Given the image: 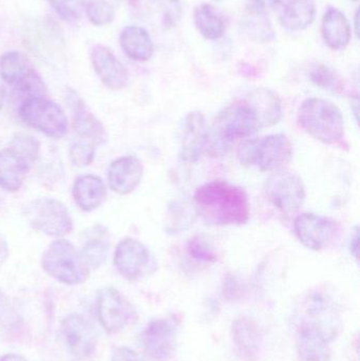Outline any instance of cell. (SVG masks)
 Returning <instances> with one entry per match:
<instances>
[{"mask_svg": "<svg viewBox=\"0 0 360 361\" xmlns=\"http://www.w3.org/2000/svg\"><path fill=\"white\" fill-rule=\"evenodd\" d=\"M0 361H27L23 356L19 355V354H6L0 358Z\"/></svg>", "mask_w": 360, "mask_h": 361, "instance_id": "obj_40", "label": "cell"}, {"mask_svg": "<svg viewBox=\"0 0 360 361\" xmlns=\"http://www.w3.org/2000/svg\"><path fill=\"white\" fill-rule=\"evenodd\" d=\"M359 11H356V14H355V27H356V35L359 36Z\"/></svg>", "mask_w": 360, "mask_h": 361, "instance_id": "obj_42", "label": "cell"}, {"mask_svg": "<svg viewBox=\"0 0 360 361\" xmlns=\"http://www.w3.org/2000/svg\"><path fill=\"white\" fill-rule=\"evenodd\" d=\"M141 343L152 360H169L177 345V326L168 319L151 320L142 332Z\"/></svg>", "mask_w": 360, "mask_h": 361, "instance_id": "obj_13", "label": "cell"}, {"mask_svg": "<svg viewBox=\"0 0 360 361\" xmlns=\"http://www.w3.org/2000/svg\"><path fill=\"white\" fill-rule=\"evenodd\" d=\"M206 127L204 116L201 112L188 114L182 122L180 129L181 158L187 163H196L207 147Z\"/></svg>", "mask_w": 360, "mask_h": 361, "instance_id": "obj_14", "label": "cell"}, {"mask_svg": "<svg viewBox=\"0 0 360 361\" xmlns=\"http://www.w3.org/2000/svg\"><path fill=\"white\" fill-rule=\"evenodd\" d=\"M18 114L25 124L46 137L59 139L67 135L69 123L65 111L44 95L25 99Z\"/></svg>", "mask_w": 360, "mask_h": 361, "instance_id": "obj_6", "label": "cell"}, {"mask_svg": "<svg viewBox=\"0 0 360 361\" xmlns=\"http://www.w3.org/2000/svg\"><path fill=\"white\" fill-rule=\"evenodd\" d=\"M297 352L302 361H329V337L317 326L304 324L298 333Z\"/></svg>", "mask_w": 360, "mask_h": 361, "instance_id": "obj_18", "label": "cell"}, {"mask_svg": "<svg viewBox=\"0 0 360 361\" xmlns=\"http://www.w3.org/2000/svg\"><path fill=\"white\" fill-rule=\"evenodd\" d=\"M55 12L68 23L80 20L86 8V0H48Z\"/></svg>", "mask_w": 360, "mask_h": 361, "instance_id": "obj_32", "label": "cell"}, {"mask_svg": "<svg viewBox=\"0 0 360 361\" xmlns=\"http://www.w3.org/2000/svg\"><path fill=\"white\" fill-rule=\"evenodd\" d=\"M85 11L90 23L97 27L109 25L116 17V11L107 0H90Z\"/></svg>", "mask_w": 360, "mask_h": 361, "instance_id": "obj_30", "label": "cell"}, {"mask_svg": "<svg viewBox=\"0 0 360 361\" xmlns=\"http://www.w3.org/2000/svg\"><path fill=\"white\" fill-rule=\"evenodd\" d=\"M294 229L304 247L317 252L332 243L337 233V225L328 216L306 212L295 219Z\"/></svg>", "mask_w": 360, "mask_h": 361, "instance_id": "obj_11", "label": "cell"}, {"mask_svg": "<svg viewBox=\"0 0 360 361\" xmlns=\"http://www.w3.org/2000/svg\"><path fill=\"white\" fill-rule=\"evenodd\" d=\"M279 21L289 31H302L312 25L316 15L315 0H280Z\"/></svg>", "mask_w": 360, "mask_h": 361, "instance_id": "obj_19", "label": "cell"}, {"mask_svg": "<svg viewBox=\"0 0 360 361\" xmlns=\"http://www.w3.org/2000/svg\"><path fill=\"white\" fill-rule=\"evenodd\" d=\"M61 331L71 355L76 360H88L95 353L97 338L93 326L80 314L71 313L61 322Z\"/></svg>", "mask_w": 360, "mask_h": 361, "instance_id": "obj_12", "label": "cell"}, {"mask_svg": "<svg viewBox=\"0 0 360 361\" xmlns=\"http://www.w3.org/2000/svg\"><path fill=\"white\" fill-rule=\"evenodd\" d=\"M280 0H249V8L254 14L266 15L278 6Z\"/></svg>", "mask_w": 360, "mask_h": 361, "instance_id": "obj_36", "label": "cell"}, {"mask_svg": "<svg viewBox=\"0 0 360 361\" xmlns=\"http://www.w3.org/2000/svg\"><path fill=\"white\" fill-rule=\"evenodd\" d=\"M268 201L285 214L298 212L306 200V188L297 176L287 171H276L266 183Z\"/></svg>", "mask_w": 360, "mask_h": 361, "instance_id": "obj_10", "label": "cell"}, {"mask_svg": "<svg viewBox=\"0 0 360 361\" xmlns=\"http://www.w3.org/2000/svg\"><path fill=\"white\" fill-rule=\"evenodd\" d=\"M97 318L108 333H118L137 322L132 303L116 288L108 286L99 290L97 296Z\"/></svg>", "mask_w": 360, "mask_h": 361, "instance_id": "obj_9", "label": "cell"}, {"mask_svg": "<svg viewBox=\"0 0 360 361\" xmlns=\"http://www.w3.org/2000/svg\"><path fill=\"white\" fill-rule=\"evenodd\" d=\"M68 104L73 114V129L76 139L90 142L94 145H101L107 141V133L101 121L95 118L87 109L84 101L78 97L75 91L69 89L66 94Z\"/></svg>", "mask_w": 360, "mask_h": 361, "instance_id": "obj_15", "label": "cell"}, {"mask_svg": "<svg viewBox=\"0 0 360 361\" xmlns=\"http://www.w3.org/2000/svg\"><path fill=\"white\" fill-rule=\"evenodd\" d=\"M8 252L10 250H8V242L0 235V265L8 259Z\"/></svg>", "mask_w": 360, "mask_h": 361, "instance_id": "obj_38", "label": "cell"}, {"mask_svg": "<svg viewBox=\"0 0 360 361\" xmlns=\"http://www.w3.org/2000/svg\"><path fill=\"white\" fill-rule=\"evenodd\" d=\"M354 1H357V0H354Z\"/></svg>", "mask_w": 360, "mask_h": 361, "instance_id": "obj_43", "label": "cell"}, {"mask_svg": "<svg viewBox=\"0 0 360 361\" xmlns=\"http://www.w3.org/2000/svg\"><path fill=\"white\" fill-rule=\"evenodd\" d=\"M194 201L197 214L209 224L242 225L251 214L247 191L228 180H211L199 187Z\"/></svg>", "mask_w": 360, "mask_h": 361, "instance_id": "obj_2", "label": "cell"}, {"mask_svg": "<svg viewBox=\"0 0 360 361\" xmlns=\"http://www.w3.org/2000/svg\"><path fill=\"white\" fill-rule=\"evenodd\" d=\"M281 118L283 106L278 95L268 89H254L219 112L209 129L206 149L224 152L232 142L274 126Z\"/></svg>", "mask_w": 360, "mask_h": 361, "instance_id": "obj_1", "label": "cell"}, {"mask_svg": "<svg viewBox=\"0 0 360 361\" xmlns=\"http://www.w3.org/2000/svg\"><path fill=\"white\" fill-rule=\"evenodd\" d=\"M169 212L170 220L167 229L173 233H180L187 229L194 223L196 214H198L194 205H188L181 202H175L173 206L169 207Z\"/></svg>", "mask_w": 360, "mask_h": 361, "instance_id": "obj_28", "label": "cell"}, {"mask_svg": "<svg viewBox=\"0 0 360 361\" xmlns=\"http://www.w3.org/2000/svg\"><path fill=\"white\" fill-rule=\"evenodd\" d=\"M144 166L135 157H123L113 161L108 169V180L114 192L126 195L141 184Z\"/></svg>", "mask_w": 360, "mask_h": 361, "instance_id": "obj_17", "label": "cell"}, {"mask_svg": "<svg viewBox=\"0 0 360 361\" xmlns=\"http://www.w3.org/2000/svg\"><path fill=\"white\" fill-rule=\"evenodd\" d=\"M4 97H6V92H4V89L0 87V109H1L2 106H4Z\"/></svg>", "mask_w": 360, "mask_h": 361, "instance_id": "obj_41", "label": "cell"}, {"mask_svg": "<svg viewBox=\"0 0 360 361\" xmlns=\"http://www.w3.org/2000/svg\"><path fill=\"white\" fill-rule=\"evenodd\" d=\"M321 32L325 44L332 50H342L348 46L352 36L351 25L342 11L328 8L323 15Z\"/></svg>", "mask_w": 360, "mask_h": 361, "instance_id": "obj_23", "label": "cell"}, {"mask_svg": "<svg viewBox=\"0 0 360 361\" xmlns=\"http://www.w3.org/2000/svg\"><path fill=\"white\" fill-rule=\"evenodd\" d=\"M239 161L244 166L261 171H280L293 158V145L283 133L247 140L239 146Z\"/></svg>", "mask_w": 360, "mask_h": 361, "instance_id": "obj_4", "label": "cell"}, {"mask_svg": "<svg viewBox=\"0 0 360 361\" xmlns=\"http://www.w3.org/2000/svg\"><path fill=\"white\" fill-rule=\"evenodd\" d=\"M311 80L316 86L331 91L334 93H340L344 90V82L334 70L330 69L325 65H318L313 68L310 74Z\"/></svg>", "mask_w": 360, "mask_h": 361, "instance_id": "obj_29", "label": "cell"}, {"mask_svg": "<svg viewBox=\"0 0 360 361\" xmlns=\"http://www.w3.org/2000/svg\"><path fill=\"white\" fill-rule=\"evenodd\" d=\"M69 154L75 166H88L94 160L95 145L84 140L75 139L70 146Z\"/></svg>", "mask_w": 360, "mask_h": 361, "instance_id": "obj_33", "label": "cell"}, {"mask_svg": "<svg viewBox=\"0 0 360 361\" xmlns=\"http://www.w3.org/2000/svg\"><path fill=\"white\" fill-rule=\"evenodd\" d=\"M14 320V310L11 305L10 299L0 290V324H12Z\"/></svg>", "mask_w": 360, "mask_h": 361, "instance_id": "obj_35", "label": "cell"}, {"mask_svg": "<svg viewBox=\"0 0 360 361\" xmlns=\"http://www.w3.org/2000/svg\"><path fill=\"white\" fill-rule=\"evenodd\" d=\"M29 169V163L12 148L0 150V187L4 190L20 189Z\"/></svg>", "mask_w": 360, "mask_h": 361, "instance_id": "obj_22", "label": "cell"}, {"mask_svg": "<svg viewBox=\"0 0 360 361\" xmlns=\"http://www.w3.org/2000/svg\"><path fill=\"white\" fill-rule=\"evenodd\" d=\"M111 361H144L143 358L130 348L122 347L113 352Z\"/></svg>", "mask_w": 360, "mask_h": 361, "instance_id": "obj_37", "label": "cell"}, {"mask_svg": "<svg viewBox=\"0 0 360 361\" xmlns=\"http://www.w3.org/2000/svg\"><path fill=\"white\" fill-rule=\"evenodd\" d=\"M36 74L27 57L18 51H8L0 57V75L15 89L29 82Z\"/></svg>", "mask_w": 360, "mask_h": 361, "instance_id": "obj_25", "label": "cell"}, {"mask_svg": "<svg viewBox=\"0 0 360 361\" xmlns=\"http://www.w3.org/2000/svg\"><path fill=\"white\" fill-rule=\"evenodd\" d=\"M30 165L35 163L39 157L40 144L33 137L25 135H16L11 142V147Z\"/></svg>", "mask_w": 360, "mask_h": 361, "instance_id": "obj_31", "label": "cell"}, {"mask_svg": "<svg viewBox=\"0 0 360 361\" xmlns=\"http://www.w3.org/2000/svg\"><path fill=\"white\" fill-rule=\"evenodd\" d=\"M300 126L325 145H338L345 137V121L337 106L323 99H309L298 110Z\"/></svg>", "mask_w": 360, "mask_h": 361, "instance_id": "obj_3", "label": "cell"}, {"mask_svg": "<svg viewBox=\"0 0 360 361\" xmlns=\"http://www.w3.org/2000/svg\"><path fill=\"white\" fill-rule=\"evenodd\" d=\"M359 228H355V235L354 237H352V239H351V245H350V250L351 252H352L353 256L355 257V258H357L359 257Z\"/></svg>", "mask_w": 360, "mask_h": 361, "instance_id": "obj_39", "label": "cell"}, {"mask_svg": "<svg viewBox=\"0 0 360 361\" xmlns=\"http://www.w3.org/2000/svg\"><path fill=\"white\" fill-rule=\"evenodd\" d=\"M232 336L243 360L254 361L258 357L262 345V334L255 320L249 317L235 320Z\"/></svg>", "mask_w": 360, "mask_h": 361, "instance_id": "obj_20", "label": "cell"}, {"mask_svg": "<svg viewBox=\"0 0 360 361\" xmlns=\"http://www.w3.org/2000/svg\"><path fill=\"white\" fill-rule=\"evenodd\" d=\"M72 195L80 209L92 212L105 202L107 188L103 180L97 176L82 175L76 178Z\"/></svg>", "mask_w": 360, "mask_h": 361, "instance_id": "obj_21", "label": "cell"}, {"mask_svg": "<svg viewBox=\"0 0 360 361\" xmlns=\"http://www.w3.org/2000/svg\"><path fill=\"white\" fill-rule=\"evenodd\" d=\"M194 25L206 39H219L225 32V21L222 15L209 4L197 6L194 13Z\"/></svg>", "mask_w": 360, "mask_h": 361, "instance_id": "obj_27", "label": "cell"}, {"mask_svg": "<svg viewBox=\"0 0 360 361\" xmlns=\"http://www.w3.org/2000/svg\"><path fill=\"white\" fill-rule=\"evenodd\" d=\"M42 267L50 277L67 286L85 283L91 273L80 250L65 239L50 244L42 255Z\"/></svg>", "mask_w": 360, "mask_h": 361, "instance_id": "obj_5", "label": "cell"}, {"mask_svg": "<svg viewBox=\"0 0 360 361\" xmlns=\"http://www.w3.org/2000/svg\"><path fill=\"white\" fill-rule=\"evenodd\" d=\"M82 241L80 252L91 271L101 267L106 262L110 248L107 229L103 225H95L85 231Z\"/></svg>", "mask_w": 360, "mask_h": 361, "instance_id": "obj_24", "label": "cell"}, {"mask_svg": "<svg viewBox=\"0 0 360 361\" xmlns=\"http://www.w3.org/2000/svg\"><path fill=\"white\" fill-rule=\"evenodd\" d=\"M188 250H190V254L198 260L213 261L216 259L213 250L209 248V244L203 241L200 237L190 240V244H188Z\"/></svg>", "mask_w": 360, "mask_h": 361, "instance_id": "obj_34", "label": "cell"}, {"mask_svg": "<svg viewBox=\"0 0 360 361\" xmlns=\"http://www.w3.org/2000/svg\"><path fill=\"white\" fill-rule=\"evenodd\" d=\"M120 44L127 56L133 61H148L154 54L151 36L144 27L128 25L123 30Z\"/></svg>", "mask_w": 360, "mask_h": 361, "instance_id": "obj_26", "label": "cell"}, {"mask_svg": "<svg viewBox=\"0 0 360 361\" xmlns=\"http://www.w3.org/2000/svg\"><path fill=\"white\" fill-rule=\"evenodd\" d=\"M113 263L118 273L129 281L143 279L158 269V262L150 250L133 238L123 239L118 244Z\"/></svg>", "mask_w": 360, "mask_h": 361, "instance_id": "obj_8", "label": "cell"}, {"mask_svg": "<svg viewBox=\"0 0 360 361\" xmlns=\"http://www.w3.org/2000/svg\"><path fill=\"white\" fill-rule=\"evenodd\" d=\"M25 216L32 228L50 237H65L73 231L69 210L56 199L34 200L25 208Z\"/></svg>", "mask_w": 360, "mask_h": 361, "instance_id": "obj_7", "label": "cell"}, {"mask_svg": "<svg viewBox=\"0 0 360 361\" xmlns=\"http://www.w3.org/2000/svg\"><path fill=\"white\" fill-rule=\"evenodd\" d=\"M91 61L95 73L108 88L120 90L128 85V70L108 47L103 44L93 47Z\"/></svg>", "mask_w": 360, "mask_h": 361, "instance_id": "obj_16", "label": "cell"}]
</instances>
